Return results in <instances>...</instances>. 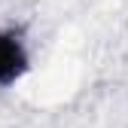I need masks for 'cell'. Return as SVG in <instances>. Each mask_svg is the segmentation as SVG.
Instances as JSON below:
<instances>
[{"instance_id":"obj_1","label":"cell","mask_w":128,"mask_h":128,"mask_svg":"<svg viewBox=\"0 0 128 128\" xmlns=\"http://www.w3.org/2000/svg\"><path fill=\"white\" fill-rule=\"evenodd\" d=\"M28 70V49L18 34L0 30V88H9L18 82Z\"/></svg>"}]
</instances>
